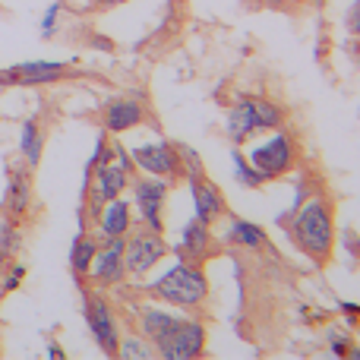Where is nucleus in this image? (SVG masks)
<instances>
[{"label": "nucleus", "instance_id": "32", "mask_svg": "<svg viewBox=\"0 0 360 360\" xmlns=\"http://www.w3.org/2000/svg\"><path fill=\"white\" fill-rule=\"evenodd\" d=\"M4 262H6V253H4V250H0V269H4Z\"/></svg>", "mask_w": 360, "mask_h": 360}, {"label": "nucleus", "instance_id": "8", "mask_svg": "<svg viewBox=\"0 0 360 360\" xmlns=\"http://www.w3.org/2000/svg\"><path fill=\"white\" fill-rule=\"evenodd\" d=\"M250 165H253L266 180L288 174L291 165H294V139L288 136V133H275V136H269L266 143L256 146V149L250 152Z\"/></svg>", "mask_w": 360, "mask_h": 360}, {"label": "nucleus", "instance_id": "21", "mask_svg": "<svg viewBox=\"0 0 360 360\" xmlns=\"http://www.w3.org/2000/svg\"><path fill=\"white\" fill-rule=\"evenodd\" d=\"M231 162H234V174H237V180H240L243 186H250V190H256V186H262V184H266V177H262L259 171H256L253 165H250L247 158H243L237 149L231 152Z\"/></svg>", "mask_w": 360, "mask_h": 360}, {"label": "nucleus", "instance_id": "19", "mask_svg": "<svg viewBox=\"0 0 360 360\" xmlns=\"http://www.w3.org/2000/svg\"><path fill=\"white\" fill-rule=\"evenodd\" d=\"M19 152H22L29 168H38L41 152H44V133H41V127H38V120L29 117L22 124V130H19Z\"/></svg>", "mask_w": 360, "mask_h": 360}, {"label": "nucleus", "instance_id": "3", "mask_svg": "<svg viewBox=\"0 0 360 360\" xmlns=\"http://www.w3.org/2000/svg\"><path fill=\"white\" fill-rule=\"evenodd\" d=\"M152 297L180 307V310H199L209 297V281L196 262H177L152 285Z\"/></svg>", "mask_w": 360, "mask_h": 360}, {"label": "nucleus", "instance_id": "7", "mask_svg": "<svg viewBox=\"0 0 360 360\" xmlns=\"http://www.w3.org/2000/svg\"><path fill=\"white\" fill-rule=\"evenodd\" d=\"M168 190H171V180L168 177H139L133 184V199H136V209H139V218H143V228L149 231H162L165 221H162V212H165V199H168Z\"/></svg>", "mask_w": 360, "mask_h": 360}, {"label": "nucleus", "instance_id": "12", "mask_svg": "<svg viewBox=\"0 0 360 360\" xmlns=\"http://www.w3.org/2000/svg\"><path fill=\"white\" fill-rule=\"evenodd\" d=\"M190 193H193V215L202 224H215L224 215V196L212 180H205V174L190 177Z\"/></svg>", "mask_w": 360, "mask_h": 360}, {"label": "nucleus", "instance_id": "23", "mask_svg": "<svg viewBox=\"0 0 360 360\" xmlns=\"http://www.w3.org/2000/svg\"><path fill=\"white\" fill-rule=\"evenodd\" d=\"M117 357H124V360H149V357H155V351L146 345V338H127V342L117 345Z\"/></svg>", "mask_w": 360, "mask_h": 360}, {"label": "nucleus", "instance_id": "10", "mask_svg": "<svg viewBox=\"0 0 360 360\" xmlns=\"http://www.w3.org/2000/svg\"><path fill=\"white\" fill-rule=\"evenodd\" d=\"M133 158V168H139L143 174L152 177H177L180 174V155H177V146L171 143H149V146H139V149L130 152Z\"/></svg>", "mask_w": 360, "mask_h": 360}, {"label": "nucleus", "instance_id": "30", "mask_svg": "<svg viewBox=\"0 0 360 360\" xmlns=\"http://www.w3.org/2000/svg\"><path fill=\"white\" fill-rule=\"evenodd\" d=\"M0 86H13V82H10V73H6V70H0Z\"/></svg>", "mask_w": 360, "mask_h": 360}, {"label": "nucleus", "instance_id": "5", "mask_svg": "<svg viewBox=\"0 0 360 360\" xmlns=\"http://www.w3.org/2000/svg\"><path fill=\"white\" fill-rule=\"evenodd\" d=\"M278 127H281V108L266 98H256V95L237 98L228 111V120H224V130H228L231 143H247L256 133L278 130Z\"/></svg>", "mask_w": 360, "mask_h": 360}, {"label": "nucleus", "instance_id": "15", "mask_svg": "<svg viewBox=\"0 0 360 360\" xmlns=\"http://www.w3.org/2000/svg\"><path fill=\"white\" fill-rule=\"evenodd\" d=\"M180 253H184L190 262L202 266V262L215 253V243H212L209 224H202L199 218H193V221L184 228V234H180Z\"/></svg>", "mask_w": 360, "mask_h": 360}, {"label": "nucleus", "instance_id": "11", "mask_svg": "<svg viewBox=\"0 0 360 360\" xmlns=\"http://www.w3.org/2000/svg\"><path fill=\"white\" fill-rule=\"evenodd\" d=\"M95 285L108 288V285H120L127 275L124 269V237H105V247L95 250V259L89 266Z\"/></svg>", "mask_w": 360, "mask_h": 360}, {"label": "nucleus", "instance_id": "26", "mask_svg": "<svg viewBox=\"0 0 360 360\" xmlns=\"http://www.w3.org/2000/svg\"><path fill=\"white\" fill-rule=\"evenodd\" d=\"M345 25H348L351 35H360V0H354L348 10V19H345Z\"/></svg>", "mask_w": 360, "mask_h": 360}, {"label": "nucleus", "instance_id": "28", "mask_svg": "<svg viewBox=\"0 0 360 360\" xmlns=\"http://www.w3.org/2000/svg\"><path fill=\"white\" fill-rule=\"evenodd\" d=\"M98 6H120V4H127V0H95Z\"/></svg>", "mask_w": 360, "mask_h": 360}, {"label": "nucleus", "instance_id": "29", "mask_svg": "<svg viewBox=\"0 0 360 360\" xmlns=\"http://www.w3.org/2000/svg\"><path fill=\"white\" fill-rule=\"evenodd\" d=\"M48 357H54V360H57V357H63V351L57 348V345H51V348H48Z\"/></svg>", "mask_w": 360, "mask_h": 360}, {"label": "nucleus", "instance_id": "31", "mask_svg": "<svg viewBox=\"0 0 360 360\" xmlns=\"http://www.w3.org/2000/svg\"><path fill=\"white\" fill-rule=\"evenodd\" d=\"M266 4H269V6H281V4H285V0H266Z\"/></svg>", "mask_w": 360, "mask_h": 360}, {"label": "nucleus", "instance_id": "24", "mask_svg": "<svg viewBox=\"0 0 360 360\" xmlns=\"http://www.w3.org/2000/svg\"><path fill=\"white\" fill-rule=\"evenodd\" d=\"M60 10H63L60 0H54V4H51L48 10H44V19H41V35H44V38L54 35V29H57V16H60Z\"/></svg>", "mask_w": 360, "mask_h": 360}, {"label": "nucleus", "instance_id": "14", "mask_svg": "<svg viewBox=\"0 0 360 360\" xmlns=\"http://www.w3.org/2000/svg\"><path fill=\"white\" fill-rule=\"evenodd\" d=\"M146 117V105L139 98H114L105 108V130L108 133H127L139 127Z\"/></svg>", "mask_w": 360, "mask_h": 360}, {"label": "nucleus", "instance_id": "17", "mask_svg": "<svg viewBox=\"0 0 360 360\" xmlns=\"http://www.w3.org/2000/svg\"><path fill=\"white\" fill-rule=\"evenodd\" d=\"M32 205V177L22 168H10V184H6V212L10 218H22Z\"/></svg>", "mask_w": 360, "mask_h": 360}, {"label": "nucleus", "instance_id": "1", "mask_svg": "<svg viewBox=\"0 0 360 360\" xmlns=\"http://www.w3.org/2000/svg\"><path fill=\"white\" fill-rule=\"evenodd\" d=\"M139 323H143L146 338L155 345L158 357L190 360L199 357L205 348V329L199 319L174 316V313L158 310V307H146V310H139Z\"/></svg>", "mask_w": 360, "mask_h": 360}, {"label": "nucleus", "instance_id": "18", "mask_svg": "<svg viewBox=\"0 0 360 360\" xmlns=\"http://www.w3.org/2000/svg\"><path fill=\"white\" fill-rule=\"evenodd\" d=\"M228 243L234 247H243V250H262L269 243L266 231L253 221H243V218H231L228 224Z\"/></svg>", "mask_w": 360, "mask_h": 360}, {"label": "nucleus", "instance_id": "2", "mask_svg": "<svg viewBox=\"0 0 360 360\" xmlns=\"http://www.w3.org/2000/svg\"><path fill=\"white\" fill-rule=\"evenodd\" d=\"M294 240L300 243L307 256L316 262H326L332 253V240H335V224H332V209L326 199L310 196L297 212H294Z\"/></svg>", "mask_w": 360, "mask_h": 360}, {"label": "nucleus", "instance_id": "9", "mask_svg": "<svg viewBox=\"0 0 360 360\" xmlns=\"http://www.w3.org/2000/svg\"><path fill=\"white\" fill-rule=\"evenodd\" d=\"M86 326L105 354H117V345H120L117 316H114L111 304L95 291H86Z\"/></svg>", "mask_w": 360, "mask_h": 360}, {"label": "nucleus", "instance_id": "16", "mask_svg": "<svg viewBox=\"0 0 360 360\" xmlns=\"http://www.w3.org/2000/svg\"><path fill=\"white\" fill-rule=\"evenodd\" d=\"M133 228V215L130 205L124 199H108L98 209V234L101 237H127V231Z\"/></svg>", "mask_w": 360, "mask_h": 360}, {"label": "nucleus", "instance_id": "22", "mask_svg": "<svg viewBox=\"0 0 360 360\" xmlns=\"http://www.w3.org/2000/svg\"><path fill=\"white\" fill-rule=\"evenodd\" d=\"M19 247H22V231H19L16 218H6V221H0V250H4L6 256H13Z\"/></svg>", "mask_w": 360, "mask_h": 360}, {"label": "nucleus", "instance_id": "6", "mask_svg": "<svg viewBox=\"0 0 360 360\" xmlns=\"http://www.w3.org/2000/svg\"><path fill=\"white\" fill-rule=\"evenodd\" d=\"M168 256V243H165L162 231H139L136 237L124 240V269L127 275H146L155 269L158 262Z\"/></svg>", "mask_w": 360, "mask_h": 360}, {"label": "nucleus", "instance_id": "25", "mask_svg": "<svg viewBox=\"0 0 360 360\" xmlns=\"http://www.w3.org/2000/svg\"><path fill=\"white\" fill-rule=\"evenodd\" d=\"M22 278H25V266H10V272H6L4 285H0V291H4V294H13L19 285H22Z\"/></svg>", "mask_w": 360, "mask_h": 360}, {"label": "nucleus", "instance_id": "4", "mask_svg": "<svg viewBox=\"0 0 360 360\" xmlns=\"http://www.w3.org/2000/svg\"><path fill=\"white\" fill-rule=\"evenodd\" d=\"M130 174H133V158H130V152H127L120 143L105 146V152H101L98 165H95L92 174H89L86 193H92V202H95V205L108 202V199H117L120 193L130 186Z\"/></svg>", "mask_w": 360, "mask_h": 360}, {"label": "nucleus", "instance_id": "20", "mask_svg": "<svg viewBox=\"0 0 360 360\" xmlns=\"http://www.w3.org/2000/svg\"><path fill=\"white\" fill-rule=\"evenodd\" d=\"M95 250H98V243L92 240L89 234H79L73 240V250H70V266H73V275H89V266H92L95 259Z\"/></svg>", "mask_w": 360, "mask_h": 360}, {"label": "nucleus", "instance_id": "27", "mask_svg": "<svg viewBox=\"0 0 360 360\" xmlns=\"http://www.w3.org/2000/svg\"><path fill=\"white\" fill-rule=\"evenodd\" d=\"M332 351H335V354H348V338H342V342H338V338H335V345H332Z\"/></svg>", "mask_w": 360, "mask_h": 360}, {"label": "nucleus", "instance_id": "13", "mask_svg": "<svg viewBox=\"0 0 360 360\" xmlns=\"http://www.w3.org/2000/svg\"><path fill=\"white\" fill-rule=\"evenodd\" d=\"M13 86H48L67 76V63L57 60H29V63H16V67H6Z\"/></svg>", "mask_w": 360, "mask_h": 360}]
</instances>
